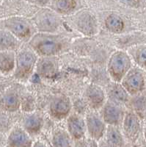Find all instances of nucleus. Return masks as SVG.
I'll use <instances>...</instances> for the list:
<instances>
[{"label":"nucleus","instance_id":"obj_1","mask_svg":"<svg viewBox=\"0 0 146 147\" xmlns=\"http://www.w3.org/2000/svg\"><path fill=\"white\" fill-rule=\"evenodd\" d=\"M27 44L38 57H57L68 49L69 41L58 34L36 32Z\"/></svg>","mask_w":146,"mask_h":147},{"label":"nucleus","instance_id":"obj_2","mask_svg":"<svg viewBox=\"0 0 146 147\" xmlns=\"http://www.w3.org/2000/svg\"><path fill=\"white\" fill-rule=\"evenodd\" d=\"M38 56L28 46L22 47L16 51L15 67L13 74L15 79L26 82L35 71Z\"/></svg>","mask_w":146,"mask_h":147},{"label":"nucleus","instance_id":"obj_3","mask_svg":"<svg viewBox=\"0 0 146 147\" xmlns=\"http://www.w3.org/2000/svg\"><path fill=\"white\" fill-rule=\"evenodd\" d=\"M132 67V60L129 54L123 50H116L110 55L106 69L112 82H120Z\"/></svg>","mask_w":146,"mask_h":147},{"label":"nucleus","instance_id":"obj_4","mask_svg":"<svg viewBox=\"0 0 146 147\" xmlns=\"http://www.w3.org/2000/svg\"><path fill=\"white\" fill-rule=\"evenodd\" d=\"M73 104L70 97L65 94L54 96L48 107V115L53 120L61 121L65 120L72 113Z\"/></svg>","mask_w":146,"mask_h":147},{"label":"nucleus","instance_id":"obj_5","mask_svg":"<svg viewBox=\"0 0 146 147\" xmlns=\"http://www.w3.org/2000/svg\"><path fill=\"white\" fill-rule=\"evenodd\" d=\"M87 137L98 142L104 137L107 125L101 118L98 111L89 110L85 114Z\"/></svg>","mask_w":146,"mask_h":147},{"label":"nucleus","instance_id":"obj_6","mask_svg":"<svg viewBox=\"0 0 146 147\" xmlns=\"http://www.w3.org/2000/svg\"><path fill=\"white\" fill-rule=\"evenodd\" d=\"M129 96L141 94L145 88V80L143 73L139 67H132L120 82Z\"/></svg>","mask_w":146,"mask_h":147},{"label":"nucleus","instance_id":"obj_7","mask_svg":"<svg viewBox=\"0 0 146 147\" xmlns=\"http://www.w3.org/2000/svg\"><path fill=\"white\" fill-rule=\"evenodd\" d=\"M7 31L11 32L21 42L27 43L36 33L35 27L22 18H13L6 22Z\"/></svg>","mask_w":146,"mask_h":147},{"label":"nucleus","instance_id":"obj_8","mask_svg":"<svg viewBox=\"0 0 146 147\" xmlns=\"http://www.w3.org/2000/svg\"><path fill=\"white\" fill-rule=\"evenodd\" d=\"M84 99L90 110L99 111L107 100L105 89L98 84H89L84 91Z\"/></svg>","mask_w":146,"mask_h":147},{"label":"nucleus","instance_id":"obj_9","mask_svg":"<svg viewBox=\"0 0 146 147\" xmlns=\"http://www.w3.org/2000/svg\"><path fill=\"white\" fill-rule=\"evenodd\" d=\"M98 112L107 126L120 127L126 111L123 110V105L107 99Z\"/></svg>","mask_w":146,"mask_h":147},{"label":"nucleus","instance_id":"obj_10","mask_svg":"<svg viewBox=\"0 0 146 147\" xmlns=\"http://www.w3.org/2000/svg\"><path fill=\"white\" fill-rule=\"evenodd\" d=\"M65 129L73 141L87 138L85 117L77 113H71L65 119Z\"/></svg>","mask_w":146,"mask_h":147},{"label":"nucleus","instance_id":"obj_11","mask_svg":"<svg viewBox=\"0 0 146 147\" xmlns=\"http://www.w3.org/2000/svg\"><path fill=\"white\" fill-rule=\"evenodd\" d=\"M121 128L123 136L130 141L135 142L139 137L141 129V123L139 115L131 110L126 111L122 121Z\"/></svg>","mask_w":146,"mask_h":147},{"label":"nucleus","instance_id":"obj_12","mask_svg":"<svg viewBox=\"0 0 146 147\" xmlns=\"http://www.w3.org/2000/svg\"><path fill=\"white\" fill-rule=\"evenodd\" d=\"M45 121L43 115L39 112L26 113L22 121V127L33 139L39 137Z\"/></svg>","mask_w":146,"mask_h":147},{"label":"nucleus","instance_id":"obj_13","mask_svg":"<svg viewBox=\"0 0 146 147\" xmlns=\"http://www.w3.org/2000/svg\"><path fill=\"white\" fill-rule=\"evenodd\" d=\"M35 72L42 79L54 78L59 72V63L57 57H39Z\"/></svg>","mask_w":146,"mask_h":147},{"label":"nucleus","instance_id":"obj_14","mask_svg":"<svg viewBox=\"0 0 146 147\" xmlns=\"http://www.w3.org/2000/svg\"><path fill=\"white\" fill-rule=\"evenodd\" d=\"M33 142L34 139L22 126L16 125L9 132L5 147H32Z\"/></svg>","mask_w":146,"mask_h":147},{"label":"nucleus","instance_id":"obj_15","mask_svg":"<svg viewBox=\"0 0 146 147\" xmlns=\"http://www.w3.org/2000/svg\"><path fill=\"white\" fill-rule=\"evenodd\" d=\"M35 29L38 32L56 33L60 27V21L55 15L49 12H42L35 18Z\"/></svg>","mask_w":146,"mask_h":147},{"label":"nucleus","instance_id":"obj_16","mask_svg":"<svg viewBox=\"0 0 146 147\" xmlns=\"http://www.w3.org/2000/svg\"><path fill=\"white\" fill-rule=\"evenodd\" d=\"M76 27L80 33L85 36L92 37L98 32V23L94 16L88 13H82L76 21Z\"/></svg>","mask_w":146,"mask_h":147},{"label":"nucleus","instance_id":"obj_17","mask_svg":"<svg viewBox=\"0 0 146 147\" xmlns=\"http://www.w3.org/2000/svg\"><path fill=\"white\" fill-rule=\"evenodd\" d=\"M105 91L108 100L119 104L120 105H123L129 100V94L125 90L120 82L112 81L107 85Z\"/></svg>","mask_w":146,"mask_h":147},{"label":"nucleus","instance_id":"obj_18","mask_svg":"<svg viewBox=\"0 0 146 147\" xmlns=\"http://www.w3.org/2000/svg\"><path fill=\"white\" fill-rule=\"evenodd\" d=\"M49 140L53 147H73V140L63 127H55L51 132Z\"/></svg>","mask_w":146,"mask_h":147},{"label":"nucleus","instance_id":"obj_19","mask_svg":"<svg viewBox=\"0 0 146 147\" xmlns=\"http://www.w3.org/2000/svg\"><path fill=\"white\" fill-rule=\"evenodd\" d=\"M104 139L111 147H124V136L118 126L108 125Z\"/></svg>","mask_w":146,"mask_h":147},{"label":"nucleus","instance_id":"obj_20","mask_svg":"<svg viewBox=\"0 0 146 147\" xmlns=\"http://www.w3.org/2000/svg\"><path fill=\"white\" fill-rule=\"evenodd\" d=\"M15 51L0 52V73L3 75L13 73L15 67Z\"/></svg>","mask_w":146,"mask_h":147},{"label":"nucleus","instance_id":"obj_21","mask_svg":"<svg viewBox=\"0 0 146 147\" xmlns=\"http://www.w3.org/2000/svg\"><path fill=\"white\" fill-rule=\"evenodd\" d=\"M22 47V42L7 30H0V52L15 51Z\"/></svg>","mask_w":146,"mask_h":147},{"label":"nucleus","instance_id":"obj_22","mask_svg":"<svg viewBox=\"0 0 146 147\" xmlns=\"http://www.w3.org/2000/svg\"><path fill=\"white\" fill-rule=\"evenodd\" d=\"M1 105L7 112L15 113L22 107V98L16 92H7L2 97Z\"/></svg>","mask_w":146,"mask_h":147},{"label":"nucleus","instance_id":"obj_23","mask_svg":"<svg viewBox=\"0 0 146 147\" xmlns=\"http://www.w3.org/2000/svg\"><path fill=\"white\" fill-rule=\"evenodd\" d=\"M105 26L109 32L114 34L120 33L124 29V23L122 18L115 14H112L106 18Z\"/></svg>","mask_w":146,"mask_h":147},{"label":"nucleus","instance_id":"obj_24","mask_svg":"<svg viewBox=\"0 0 146 147\" xmlns=\"http://www.w3.org/2000/svg\"><path fill=\"white\" fill-rule=\"evenodd\" d=\"M129 55L139 68L146 69V46H139L133 49Z\"/></svg>","mask_w":146,"mask_h":147},{"label":"nucleus","instance_id":"obj_25","mask_svg":"<svg viewBox=\"0 0 146 147\" xmlns=\"http://www.w3.org/2000/svg\"><path fill=\"white\" fill-rule=\"evenodd\" d=\"M74 7V2L72 0H60L57 5V7L62 13L70 11Z\"/></svg>","mask_w":146,"mask_h":147},{"label":"nucleus","instance_id":"obj_26","mask_svg":"<svg viewBox=\"0 0 146 147\" xmlns=\"http://www.w3.org/2000/svg\"><path fill=\"white\" fill-rule=\"evenodd\" d=\"M32 147H53L50 140L44 137H38L34 140Z\"/></svg>","mask_w":146,"mask_h":147},{"label":"nucleus","instance_id":"obj_27","mask_svg":"<svg viewBox=\"0 0 146 147\" xmlns=\"http://www.w3.org/2000/svg\"><path fill=\"white\" fill-rule=\"evenodd\" d=\"M73 147H89L87 144V140L86 138L81 139L79 140H76L73 141Z\"/></svg>","mask_w":146,"mask_h":147},{"label":"nucleus","instance_id":"obj_28","mask_svg":"<svg viewBox=\"0 0 146 147\" xmlns=\"http://www.w3.org/2000/svg\"><path fill=\"white\" fill-rule=\"evenodd\" d=\"M7 142V136H5L2 131H0V147L6 146Z\"/></svg>","mask_w":146,"mask_h":147},{"label":"nucleus","instance_id":"obj_29","mask_svg":"<svg viewBox=\"0 0 146 147\" xmlns=\"http://www.w3.org/2000/svg\"><path fill=\"white\" fill-rule=\"evenodd\" d=\"M98 147H111L109 144H107V143L106 142V141H105L104 138L102 139V140L98 141Z\"/></svg>","mask_w":146,"mask_h":147},{"label":"nucleus","instance_id":"obj_30","mask_svg":"<svg viewBox=\"0 0 146 147\" xmlns=\"http://www.w3.org/2000/svg\"><path fill=\"white\" fill-rule=\"evenodd\" d=\"M144 135H145V140H146V121H145V128H144Z\"/></svg>","mask_w":146,"mask_h":147}]
</instances>
